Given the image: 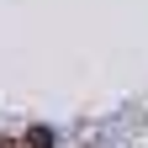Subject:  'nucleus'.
I'll return each instance as SVG.
<instances>
[{
  "label": "nucleus",
  "mask_w": 148,
  "mask_h": 148,
  "mask_svg": "<svg viewBox=\"0 0 148 148\" xmlns=\"http://www.w3.org/2000/svg\"><path fill=\"white\" fill-rule=\"evenodd\" d=\"M27 148H53V127L32 122V127H27Z\"/></svg>",
  "instance_id": "1"
},
{
  "label": "nucleus",
  "mask_w": 148,
  "mask_h": 148,
  "mask_svg": "<svg viewBox=\"0 0 148 148\" xmlns=\"http://www.w3.org/2000/svg\"><path fill=\"white\" fill-rule=\"evenodd\" d=\"M0 148H27V138H5L0 132Z\"/></svg>",
  "instance_id": "2"
}]
</instances>
